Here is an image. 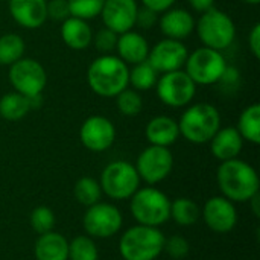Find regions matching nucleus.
Returning a JSON list of instances; mask_svg holds the SVG:
<instances>
[{
  "mask_svg": "<svg viewBox=\"0 0 260 260\" xmlns=\"http://www.w3.org/2000/svg\"><path fill=\"white\" fill-rule=\"evenodd\" d=\"M216 181L222 197L232 203H248L250 198L259 193L260 181L256 169L241 158L221 161Z\"/></svg>",
  "mask_w": 260,
  "mask_h": 260,
  "instance_id": "f257e3e1",
  "label": "nucleus"
},
{
  "mask_svg": "<svg viewBox=\"0 0 260 260\" xmlns=\"http://www.w3.org/2000/svg\"><path fill=\"white\" fill-rule=\"evenodd\" d=\"M129 67L117 55H99L87 69V84L101 98H116L128 87Z\"/></svg>",
  "mask_w": 260,
  "mask_h": 260,
  "instance_id": "f03ea898",
  "label": "nucleus"
},
{
  "mask_svg": "<svg viewBox=\"0 0 260 260\" xmlns=\"http://www.w3.org/2000/svg\"><path fill=\"white\" fill-rule=\"evenodd\" d=\"M180 136L195 145H204L212 140L221 128V114L218 108L207 102L187 107L178 120Z\"/></svg>",
  "mask_w": 260,
  "mask_h": 260,
  "instance_id": "7ed1b4c3",
  "label": "nucleus"
},
{
  "mask_svg": "<svg viewBox=\"0 0 260 260\" xmlns=\"http://www.w3.org/2000/svg\"><path fill=\"white\" fill-rule=\"evenodd\" d=\"M165 235L158 227H129L119 241V253L123 260H155L163 253Z\"/></svg>",
  "mask_w": 260,
  "mask_h": 260,
  "instance_id": "20e7f679",
  "label": "nucleus"
},
{
  "mask_svg": "<svg viewBox=\"0 0 260 260\" xmlns=\"http://www.w3.org/2000/svg\"><path fill=\"white\" fill-rule=\"evenodd\" d=\"M129 210L140 225L160 227L171 219V200L166 193L152 186L139 187L131 197Z\"/></svg>",
  "mask_w": 260,
  "mask_h": 260,
  "instance_id": "39448f33",
  "label": "nucleus"
},
{
  "mask_svg": "<svg viewBox=\"0 0 260 260\" xmlns=\"http://www.w3.org/2000/svg\"><path fill=\"white\" fill-rule=\"evenodd\" d=\"M195 29L206 47L219 52L230 47L236 37V26L233 18L215 6L201 14L198 21H195Z\"/></svg>",
  "mask_w": 260,
  "mask_h": 260,
  "instance_id": "423d86ee",
  "label": "nucleus"
},
{
  "mask_svg": "<svg viewBox=\"0 0 260 260\" xmlns=\"http://www.w3.org/2000/svg\"><path fill=\"white\" fill-rule=\"evenodd\" d=\"M140 177L134 165L125 160L108 163L101 174V189L108 198L123 201L131 198L140 187Z\"/></svg>",
  "mask_w": 260,
  "mask_h": 260,
  "instance_id": "0eeeda50",
  "label": "nucleus"
},
{
  "mask_svg": "<svg viewBox=\"0 0 260 260\" xmlns=\"http://www.w3.org/2000/svg\"><path fill=\"white\" fill-rule=\"evenodd\" d=\"M184 67L197 85H212L222 81L229 66L222 52L203 46L187 55Z\"/></svg>",
  "mask_w": 260,
  "mask_h": 260,
  "instance_id": "6e6552de",
  "label": "nucleus"
},
{
  "mask_svg": "<svg viewBox=\"0 0 260 260\" xmlns=\"http://www.w3.org/2000/svg\"><path fill=\"white\" fill-rule=\"evenodd\" d=\"M8 78L14 91L26 98L41 96L47 85L46 69L34 58H20L9 66Z\"/></svg>",
  "mask_w": 260,
  "mask_h": 260,
  "instance_id": "1a4fd4ad",
  "label": "nucleus"
},
{
  "mask_svg": "<svg viewBox=\"0 0 260 260\" xmlns=\"http://www.w3.org/2000/svg\"><path fill=\"white\" fill-rule=\"evenodd\" d=\"M155 91L165 105L172 108H183L193 101L197 94V84L184 70H174L158 76Z\"/></svg>",
  "mask_w": 260,
  "mask_h": 260,
  "instance_id": "9d476101",
  "label": "nucleus"
},
{
  "mask_svg": "<svg viewBox=\"0 0 260 260\" xmlns=\"http://www.w3.org/2000/svg\"><path fill=\"white\" fill-rule=\"evenodd\" d=\"M123 224L120 210L110 203H96L87 207L82 218L85 233L93 239H108L119 233Z\"/></svg>",
  "mask_w": 260,
  "mask_h": 260,
  "instance_id": "9b49d317",
  "label": "nucleus"
},
{
  "mask_svg": "<svg viewBox=\"0 0 260 260\" xmlns=\"http://www.w3.org/2000/svg\"><path fill=\"white\" fill-rule=\"evenodd\" d=\"M134 166L140 180L146 181L149 186H154L166 180L172 172L174 155L166 146L149 145L139 154Z\"/></svg>",
  "mask_w": 260,
  "mask_h": 260,
  "instance_id": "f8f14e48",
  "label": "nucleus"
},
{
  "mask_svg": "<svg viewBox=\"0 0 260 260\" xmlns=\"http://www.w3.org/2000/svg\"><path fill=\"white\" fill-rule=\"evenodd\" d=\"M79 139L84 148H87L88 151L104 152L110 149L116 140L114 123L105 116H90L81 125Z\"/></svg>",
  "mask_w": 260,
  "mask_h": 260,
  "instance_id": "ddd939ff",
  "label": "nucleus"
},
{
  "mask_svg": "<svg viewBox=\"0 0 260 260\" xmlns=\"http://www.w3.org/2000/svg\"><path fill=\"white\" fill-rule=\"evenodd\" d=\"M189 50L183 41L163 38L149 49L148 62L158 72L168 73L174 70H181L186 64Z\"/></svg>",
  "mask_w": 260,
  "mask_h": 260,
  "instance_id": "4468645a",
  "label": "nucleus"
},
{
  "mask_svg": "<svg viewBox=\"0 0 260 260\" xmlns=\"http://www.w3.org/2000/svg\"><path fill=\"white\" fill-rule=\"evenodd\" d=\"M201 216L206 225L215 233L232 232L239 219L235 203L224 198L222 195L207 200L201 210Z\"/></svg>",
  "mask_w": 260,
  "mask_h": 260,
  "instance_id": "2eb2a0df",
  "label": "nucleus"
},
{
  "mask_svg": "<svg viewBox=\"0 0 260 260\" xmlns=\"http://www.w3.org/2000/svg\"><path fill=\"white\" fill-rule=\"evenodd\" d=\"M139 5L137 0H105L101 17L105 27L111 29L117 35L133 30L136 26Z\"/></svg>",
  "mask_w": 260,
  "mask_h": 260,
  "instance_id": "dca6fc26",
  "label": "nucleus"
},
{
  "mask_svg": "<svg viewBox=\"0 0 260 260\" xmlns=\"http://www.w3.org/2000/svg\"><path fill=\"white\" fill-rule=\"evenodd\" d=\"M9 14L24 29H38L47 20V0H9Z\"/></svg>",
  "mask_w": 260,
  "mask_h": 260,
  "instance_id": "f3484780",
  "label": "nucleus"
},
{
  "mask_svg": "<svg viewBox=\"0 0 260 260\" xmlns=\"http://www.w3.org/2000/svg\"><path fill=\"white\" fill-rule=\"evenodd\" d=\"M158 27L165 38L183 41L195 30L193 15L183 8H169L158 17Z\"/></svg>",
  "mask_w": 260,
  "mask_h": 260,
  "instance_id": "a211bd4d",
  "label": "nucleus"
},
{
  "mask_svg": "<svg viewBox=\"0 0 260 260\" xmlns=\"http://www.w3.org/2000/svg\"><path fill=\"white\" fill-rule=\"evenodd\" d=\"M149 43L148 40L136 30L123 32L117 37V56L126 64H140L148 59L149 55Z\"/></svg>",
  "mask_w": 260,
  "mask_h": 260,
  "instance_id": "6ab92c4d",
  "label": "nucleus"
},
{
  "mask_svg": "<svg viewBox=\"0 0 260 260\" xmlns=\"http://www.w3.org/2000/svg\"><path fill=\"white\" fill-rule=\"evenodd\" d=\"M209 143L213 157L219 161L238 158L244 148V139L235 126L219 128Z\"/></svg>",
  "mask_w": 260,
  "mask_h": 260,
  "instance_id": "aec40b11",
  "label": "nucleus"
},
{
  "mask_svg": "<svg viewBox=\"0 0 260 260\" xmlns=\"http://www.w3.org/2000/svg\"><path fill=\"white\" fill-rule=\"evenodd\" d=\"M145 137L149 145L169 148L180 139L178 122L169 116H155L146 123Z\"/></svg>",
  "mask_w": 260,
  "mask_h": 260,
  "instance_id": "412c9836",
  "label": "nucleus"
},
{
  "mask_svg": "<svg viewBox=\"0 0 260 260\" xmlns=\"http://www.w3.org/2000/svg\"><path fill=\"white\" fill-rule=\"evenodd\" d=\"M61 40L73 50H85L93 41V30L87 20L78 17H69L61 21Z\"/></svg>",
  "mask_w": 260,
  "mask_h": 260,
  "instance_id": "4be33fe9",
  "label": "nucleus"
},
{
  "mask_svg": "<svg viewBox=\"0 0 260 260\" xmlns=\"http://www.w3.org/2000/svg\"><path fill=\"white\" fill-rule=\"evenodd\" d=\"M34 256L37 260H69V241L55 230L40 235Z\"/></svg>",
  "mask_w": 260,
  "mask_h": 260,
  "instance_id": "5701e85b",
  "label": "nucleus"
},
{
  "mask_svg": "<svg viewBox=\"0 0 260 260\" xmlns=\"http://www.w3.org/2000/svg\"><path fill=\"white\" fill-rule=\"evenodd\" d=\"M30 111L29 99L17 91L6 93L0 98V117L8 122H17Z\"/></svg>",
  "mask_w": 260,
  "mask_h": 260,
  "instance_id": "b1692460",
  "label": "nucleus"
},
{
  "mask_svg": "<svg viewBox=\"0 0 260 260\" xmlns=\"http://www.w3.org/2000/svg\"><path fill=\"white\" fill-rule=\"evenodd\" d=\"M201 218L200 206L186 197H180L171 201V219L175 221L180 227H192Z\"/></svg>",
  "mask_w": 260,
  "mask_h": 260,
  "instance_id": "393cba45",
  "label": "nucleus"
},
{
  "mask_svg": "<svg viewBox=\"0 0 260 260\" xmlns=\"http://www.w3.org/2000/svg\"><path fill=\"white\" fill-rule=\"evenodd\" d=\"M239 134L244 140L259 145L260 143V105L251 104L248 105L239 116L238 128Z\"/></svg>",
  "mask_w": 260,
  "mask_h": 260,
  "instance_id": "a878e982",
  "label": "nucleus"
},
{
  "mask_svg": "<svg viewBox=\"0 0 260 260\" xmlns=\"http://www.w3.org/2000/svg\"><path fill=\"white\" fill-rule=\"evenodd\" d=\"M157 79H158V72L148 61H143L140 64H136L129 70L128 85H131L137 91H148L155 87Z\"/></svg>",
  "mask_w": 260,
  "mask_h": 260,
  "instance_id": "bb28decb",
  "label": "nucleus"
},
{
  "mask_svg": "<svg viewBox=\"0 0 260 260\" xmlns=\"http://www.w3.org/2000/svg\"><path fill=\"white\" fill-rule=\"evenodd\" d=\"M24 40L14 32L0 37V66H12L24 55Z\"/></svg>",
  "mask_w": 260,
  "mask_h": 260,
  "instance_id": "cd10ccee",
  "label": "nucleus"
},
{
  "mask_svg": "<svg viewBox=\"0 0 260 260\" xmlns=\"http://www.w3.org/2000/svg\"><path fill=\"white\" fill-rule=\"evenodd\" d=\"M73 195L76 201L85 207H90L96 203L101 201L102 198V189L98 180L91 177H82L75 183L73 187Z\"/></svg>",
  "mask_w": 260,
  "mask_h": 260,
  "instance_id": "c85d7f7f",
  "label": "nucleus"
},
{
  "mask_svg": "<svg viewBox=\"0 0 260 260\" xmlns=\"http://www.w3.org/2000/svg\"><path fill=\"white\" fill-rule=\"evenodd\" d=\"M69 260H99L98 245L88 235H81L69 242Z\"/></svg>",
  "mask_w": 260,
  "mask_h": 260,
  "instance_id": "c756f323",
  "label": "nucleus"
},
{
  "mask_svg": "<svg viewBox=\"0 0 260 260\" xmlns=\"http://www.w3.org/2000/svg\"><path fill=\"white\" fill-rule=\"evenodd\" d=\"M116 105H117V110H119V113L122 116L134 117V116H137L142 111L143 99H142L140 91L126 87L125 90H122L116 96Z\"/></svg>",
  "mask_w": 260,
  "mask_h": 260,
  "instance_id": "7c9ffc66",
  "label": "nucleus"
},
{
  "mask_svg": "<svg viewBox=\"0 0 260 260\" xmlns=\"http://www.w3.org/2000/svg\"><path fill=\"white\" fill-rule=\"evenodd\" d=\"M29 221H30V227L34 229L35 233H38V236L52 232L53 227H55V222H56L53 210L50 207H47V206L35 207L30 212Z\"/></svg>",
  "mask_w": 260,
  "mask_h": 260,
  "instance_id": "2f4dec72",
  "label": "nucleus"
},
{
  "mask_svg": "<svg viewBox=\"0 0 260 260\" xmlns=\"http://www.w3.org/2000/svg\"><path fill=\"white\" fill-rule=\"evenodd\" d=\"M70 8V15L82 20H91L98 17L102 11L105 0H67Z\"/></svg>",
  "mask_w": 260,
  "mask_h": 260,
  "instance_id": "473e14b6",
  "label": "nucleus"
},
{
  "mask_svg": "<svg viewBox=\"0 0 260 260\" xmlns=\"http://www.w3.org/2000/svg\"><path fill=\"white\" fill-rule=\"evenodd\" d=\"M117 37L119 35L116 32H113L111 29L104 27V29H99L96 34H93V41L91 43L94 44L96 50L101 55H110L116 49Z\"/></svg>",
  "mask_w": 260,
  "mask_h": 260,
  "instance_id": "72a5a7b5",
  "label": "nucleus"
},
{
  "mask_svg": "<svg viewBox=\"0 0 260 260\" xmlns=\"http://www.w3.org/2000/svg\"><path fill=\"white\" fill-rule=\"evenodd\" d=\"M163 251L175 260L184 259L189 251H190V245L187 242L186 238H183L181 235H174L168 239H165V245H163Z\"/></svg>",
  "mask_w": 260,
  "mask_h": 260,
  "instance_id": "f704fd0d",
  "label": "nucleus"
},
{
  "mask_svg": "<svg viewBox=\"0 0 260 260\" xmlns=\"http://www.w3.org/2000/svg\"><path fill=\"white\" fill-rule=\"evenodd\" d=\"M70 17V8L67 0H47V18L55 21H64Z\"/></svg>",
  "mask_w": 260,
  "mask_h": 260,
  "instance_id": "c9c22d12",
  "label": "nucleus"
},
{
  "mask_svg": "<svg viewBox=\"0 0 260 260\" xmlns=\"http://www.w3.org/2000/svg\"><path fill=\"white\" fill-rule=\"evenodd\" d=\"M158 14L146 6L139 8L137 11V17H136V26H139L140 29H152L157 23H158Z\"/></svg>",
  "mask_w": 260,
  "mask_h": 260,
  "instance_id": "e433bc0d",
  "label": "nucleus"
},
{
  "mask_svg": "<svg viewBox=\"0 0 260 260\" xmlns=\"http://www.w3.org/2000/svg\"><path fill=\"white\" fill-rule=\"evenodd\" d=\"M248 47L250 52L253 53V56L256 59L260 58V24L254 23V26L251 27L250 34H248Z\"/></svg>",
  "mask_w": 260,
  "mask_h": 260,
  "instance_id": "4c0bfd02",
  "label": "nucleus"
},
{
  "mask_svg": "<svg viewBox=\"0 0 260 260\" xmlns=\"http://www.w3.org/2000/svg\"><path fill=\"white\" fill-rule=\"evenodd\" d=\"M140 2H142V6H146V8L155 11L157 14H161V12L168 11L169 8H172L177 0H140Z\"/></svg>",
  "mask_w": 260,
  "mask_h": 260,
  "instance_id": "58836bf2",
  "label": "nucleus"
},
{
  "mask_svg": "<svg viewBox=\"0 0 260 260\" xmlns=\"http://www.w3.org/2000/svg\"><path fill=\"white\" fill-rule=\"evenodd\" d=\"M187 2L193 11L201 12V14L215 6V0H187Z\"/></svg>",
  "mask_w": 260,
  "mask_h": 260,
  "instance_id": "ea45409f",
  "label": "nucleus"
},
{
  "mask_svg": "<svg viewBox=\"0 0 260 260\" xmlns=\"http://www.w3.org/2000/svg\"><path fill=\"white\" fill-rule=\"evenodd\" d=\"M248 203L251 204V210H253L254 216H256V218H259L260 216V193H256L253 198H250V201H248Z\"/></svg>",
  "mask_w": 260,
  "mask_h": 260,
  "instance_id": "a19ab883",
  "label": "nucleus"
},
{
  "mask_svg": "<svg viewBox=\"0 0 260 260\" xmlns=\"http://www.w3.org/2000/svg\"><path fill=\"white\" fill-rule=\"evenodd\" d=\"M241 2H244L247 5H259L260 3V0H241Z\"/></svg>",
  "mask_w": 260,
  "mask_h": 260,
  "instance_id": "79ce46f5",
  "label": "nucleus"
}]
</instances>
